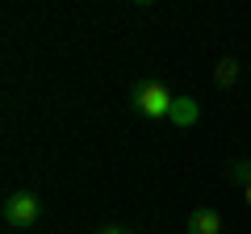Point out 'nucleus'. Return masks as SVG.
I'll return each instance as SVG.
<instances>
[{"label": "nucleus", "instance_id": "nucleus-1", "mask_svg": "<svg viewBox=\"0 0 251 234\" xmlns=\"http://www.w3.org/2000/svg\"><path fill=\"white\" fill-rule=\"evenodd\" d=\"M130 100H134V109H138L143 117L168 121V117H172V100H176V96L168 92V84H159V80H143V84L134 88V96H130Z\"/></svg>", "mask_w": 251, "mask_h": 234}, {"label": "nucleus", "instance_id": "nucleus-2", "mask_svg": "<svg viewBox=\"0 0 251 234\" xmlns=\"http://www.w3.org/2000/svg\"><path fill=\"white\" fill-rule=\"evenodd\" d=\"M38 213H42V201H38L34 192H13V197L4 201V222L17 226V230H29V226L38 222Z\"/></svg>", "mask_w": 251, "mask_h": 234}, {"label": "nucleus", "instance_id": "nucleus-3", "mask_svg": "<svg viewBox=\"0 0 251 234\" xmlns=\"http://www.w3.org/2000/svg\"><path fill=\"white\" fill-rule=\"evenodd\" d=\"M188 234H222V217H218V209L201 205L188 213Z\"/></svg>", "mask_w": 251, "mask_h": 234}, {"label": "nucleus", "instance_id": "nucleus-4", "mask_svg": "<svg viewBox=\"0 0 251 234\" xmlns=\"http://www.w3.org/2000/svg\"><path fill=\"white\" fill-rule=\"evenodd\" d=\"M172 126H197L201 121V105L193 96H176L172 100V117H168Z\"/></svg>", "mask_w": 251, "mask_h": 234}, {"label": "nucleus", "instance_id": "nucleus-5", "mask_svg": "<svg viewBox=\"0 0 251 234\" xmlns=\"http://www.w3.org/2000/svg\"><path fill=\"white\" fill-rule=\"evenodd\" d=\"M234 80H239V59H230V54H226L222 63H218V71H214V84H218V88H230Z\"/></svg>", "mask_w": 251, "mask_h": 234}, {"label": "nucleus", "instance_id": "nucleus-6", "mask_svg": "<svg viewBox=\"0 0 251 234\" xmlns=\"http://www.w3.org/2000/svg\"><path fill=\"white\" fill-rule=\"evenodd\" d=\"M230 176L247 188V184H251V159H234V163H230Z\"/></svg>", "mask_w": 251, "mask_h": 234}, {"label": "nucleus", "instance_id": "nucleus-7", "mask_svg": "<svg viewBox=\"0 0 251 234\" xmlns=\"http://www.w3.org/2000/svg\"><path fill=\"white\" fill-rule=\"evenodd\" d=\"M97 234H130V230H122V226H105V230H97Z\"/></svg>", "mask_w": 251, "mask_h": 234}, {"label": "nucleus", "instance_id": "nucleus-8", "mask_svg": "<svg viewBox=\"0 0 251 234\" xmlns=\"http://www.w3.org/2000/svg\"><path fill=\"white\" fill-rule=\"evenodd\" d=\"M243 197H247V205H251V184H247V188H243Z\"/></svg>", "mask_w": 251, "mask_h": 234}]
</instances>
